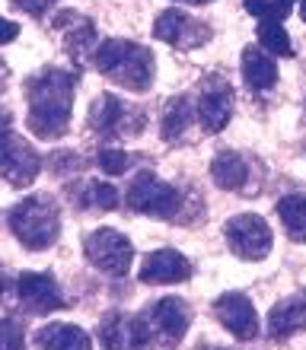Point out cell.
Returning <instances> with one entry per match:
<instances>
[{
	"mask_svg": "<svg viewBox=\"0 0 306 350\" xmlns=\"http://www.w3.org/2000/svg\"><path fill=\"white\" fill-rule=\"evenodd\" d=\"M77 77L58 67H45L26 80V128L42 140H61L71 128Z\"/></svg>",
	"mask_w": 306,
	"mask_h": 350,
	"instance_id": "cell-1",
	"label": "cell"
},
{
	"mask_svg": "<svg viewBox=\"0 0 306 350\" xmlns=\"http://www.w3.org/2000/svg\"><path fill=\"white\" fill-rule=\"evenodd\" d=\"M93 64L99 67L102 77H109L112 83L125 86L131 92H147L153 86V55L138 42L128 38H105L96 45Z\"/></svg>",
	"mask_w": 306,
	"mask_h": 350,
	"instance_id": "cell-2",
	"label": "cell"
},
{
	"mask_svg": "<svg viewBox=\"0 0 306 350\" xmlns=\"http://www.w3.org/2000/svg\"><path fill=\"white\" fill-rule=\"evenodd\" d=\"M10 230L29 252L51 249L61 236V211L48 194H29L10 211Z\"/></svg>",
	"mask_w": 306,
	"mask_h": 350,
	"instance_id": "cell-3",
	"label": "cell"
},
{
	"mask_svg": "<svg viewBox=\"0 0 306 350\" xmlns=\"http://www.w3.org/2000/svg\"><path fill=\"white\" fill-rule=\"evenodd\" d=\"M128 207L147 213V217H157V220H173L182 207V191L157 178L153 172H140L128 188Z\"/></svg>",
	"mask_w": 306,
	"mask_h": 350,
	"instance_id": "cell-4",
	"label": "cell"
},
{
	"mask_svg": "<svg viewBox=\"0 0 306 350\" xmlns=\"http://www.w3.org/2000/svg\"><path fill=\"white\" fill-rule=\"evenodd\" d=\"M223 236L230 242L233 255L242 261H262L271 252V242H275L268 223L259 213H236V217H230L227 226H223Z\"/></svg>",
	"mask_w": 306,
	"mask_h": 350,
	"instance_id": "cell-5",
	"label": "cell"
},
{
	"mask_svg": "<svg viewBox=\"0 0 306 350\" xmlns=\"http://www.w3.org/2000/svg\"><path fill=\"white\" fill-rule=\"evenodd\" d=\"M84 252H86V261L109 277H125L131 267V258H134L128 236H121L118 230H105V226L86 236Z\"/></svg>",
	"mask_w": 306,
	"mask_h": 350,
	"instance_id": "cell-6",
	"label": "cell"
},
{
	"mask_svg": "<svg viewBox=\"0 0 306 350\" xmlns=\"http://www.w3.org/2000/svg\"><path fill=\"white\" fill-rule=\"evenodd\" d=\"M90 128L99 137H128V134L134 137L144 128V115L131 111L118 96L102 92V96H96L93 105H90Z\"/></svg>",
	"mask_w": 306,
	"mask_h": 350,
	"instance_id": "cell-7",
	"label": "cell"
},
{
	"mask_svg": "<svg viewBox=\"0 0 306 350\" xmlns=\"http://www.w3.org/2000/svg\"><path fill=\"white\" fill-rule=\"evenodd\" d=\"M42 157L13 131H0V178H7L13 188H26L38 178Z\"/></svg>",
	"mask_w": 306,
	"mask_h": 350,
	"instance_id": "cell-8",
	"label": "cell"
},
{
	"mask_svg": "<svg viewBox=\"0 0 306 350\" xmlns=\"http://www.w3.org/2000/svg\"><path fill=\"white\" fill-rule=\"evenodd\" d=\"M99 341L105 350H150L153 332H150L147 315H121L109 312L99 322Z\"/></svg>",
	"mask_w": 306,
	"mask_h": 350,
	"instance_id": "cell-9",
	"label": "cell"
},
{
	"mask_svg": "<svg viewBox=\"0 0 306 350\" xmlns=\"http://www.w3.org/2000/svg\"><path fill=\"white\" fill-rule=\"evenodd\" d=\"M195 115L201 121L204 134H220L227 128V121L233 115V86L223 80L220 74L204 77L201 92H198V105Z\"/></svg>",
	"mask_w": 306,
	"mask_h": 350,
	"instance_id": "cell-10",
	"label": "cell"
},
{
	"mask_svg": "<svg viewBox=\"0 0 306 350\" xmlns=\"http://www.w3.org/2000/svg\"><path fill=\"white\" fill-rule=\"evenodd\" d=\"M153 36L166 45L179 48V51H192V48H201L207 38H211V29L204 26L201 19L188 16L186 10L179 7H169L163 10L153 23Z\"/></svg>",
	"mask_w": 306,
	"mask_h": 350,
	"instance_id": "cell-11",
	"label": "cell"
},
{
	"mask_svg": "<svg viewBox=\"0 0 306 350\" xmlns=\"http://www.w3.org/2000/svg\"><path fill=\"white\" fill-rule=\"evenodd\" d=\"M16 293L23 309H29L32 315H48L64 309V293L51 274H38V271H26L16 280Z\"/></svg>",
	"mask_w": 306,
	"mask_h": 350,
	"instance_id": "cell-12",
	"label": "cell"
},
{
	"mask_svg": "<svg viewBox=\"0 0 306 350\" xmlns=\"http://www.w3.org/2000/svg\"><path fill=\"white\" fill-rule=\"evenodd\" d=\"M144 315L150 322L153 341H163V344H179L186 338L188 325H192V309L182 299H176V296H166V299L153 303Z\"/></svg>",
	"mask_w": 306,
	"mask_h": 350,
	"instance_id": "cell-13",
	"label": "cell"
},
{
	"mask_svg": "<svg viewBox=\"0 0 306 350\" xmlns=\"http://www.w3.org/2000/svg\"><path fill=\"white\" fill-rule=\"evenodd\" d=\"M214 315H217V322H220L233 338H240V341H252V338L259 334V312H255V306L249 303V296H242V293L217 296Z\"/></svg>",
	"mask_w": 306,
	"mask_h": 350,
	"instance_id": "cell-14",
	"label": "cell"
},
{
	"mask_svg": "<svg viewBox=\"0 0 306 350\" xmlns=\"http://www.w3.org/2000/svg\"><path fill=\"white\" fill-rule=\"evenodd\" d=\"M192 277V261L173 249L150 252L140 265V280L144 284H186Z\"/></svg>",
	"mask_w": 306,
	"mask_h": 350,
	"instance_id": "cell-15",
	"label": "cell"
},
{
	"mask_svg": "<svg viewBox=\"0 0 306 350\" xmlns=\"http://www.w3.org/2000/svg\"><path fill=\"white\" fill-rule=\"evenodd\" d=\"M55 29H61L67 55L74 57L77 64H84V57L90 55V51H96V45H99V42H96L93 19L80 16V13H74V10H64V13L55 19Z\"/></svg>",
	"mask_w": 306,
	"mask_h": 350,
	"instance_id": "cell-16",
	"label": "cell"
},
{
	"mask_svg": "<svg viewBox=\"0 0 306 350\" xmlns=\"http://www.w3.org/2000/svg\"><path fill=\"white\" fill-rule=\"evenodd\" d=\"M211 178L223 191H252V159L233 153V150H223L211 163Z\"/></svg>",
	"mask_w": 306,
	"mask_h": 350,
	"instance_id": "cell-17",
	"label": "cell"
},
{
	"mask_svg": "<svg viewBox=\"0 0 306 350\" xmlns=\"http://www.w3.org/2000/svg\"><path fill=\"white\" fill-rule=\"evenodd\" d=\"M306 328V293H294L288 299H281L268 315V334L275 341L290 338Z\"/></svg>",
	"mask_w": 306,
	"mask_h": 350,
	"instance_id": "cell-18",
	"label": "cell"
},
{
	"mask_svg": "<svg viewBox=\"0 0 306 350\" xmlns=\"http://www.w3.org/2000/svg\"><path fill=\"white\" fill-rule=\"evenodd\" d=\"M36 347L38 350H93V341H90V334L80 325L51 322L45 328H38Z\"/></svg>",
	"mask_w": 306,
	"mask_h": 350,
	"instance_id": "cell-19",
	"label": "cell"
},
{
	"mask_svg": "<svg viewBox=\"0 0 306 350\" xmlns=\"http://www.w3.org/2000/svg\"><path fill=\"white\" fill-rule=\"evenodd\" d=\"M242 77H246V86L252 92H265L278 83V67L265 48L249 45L242 51Z\"/></svg>",
	"mask_w": 306,
	"mask_h": 350,
	"instance_id": "cell-20",
	"label": "cell"
},
{
	"mask_svg": "<svg viewBox=\"0 0 306 350\" xmlns=\"http://www.w3.org/2000/svg\"><path fill=\"white\" fill-rule=\"evenodd\" d=\"M195 105L186 99V96H176V99L166 102V109H163V118H160V128H163V137L169 144H179V140H186L188 128L195 124Z\"/></svg>",
	"mask_w": 306,
	"mask_h": 350,
	"instance_id": "cell-21",
	"label": "cell"
},
{
	"mask_svg": "<svg viewBox=\"0 0 306 350\" xmlns=\"http://www.w3.org/2000/svg\"><path fill=\"white\" fill-rule=\"evenodd\" d=\"M278 217L294 242H306V194H288L278 201Z\"/></svg>",
	"mask_w": 306,
	"mask_h": 350,
	"instance_id": "cell-22",
	"label": "cell"
},
{
	"mask_svg": "<svg viewBox=\"0 0 306 350\" xmlns=\"http://www.w3.org/2000/svg\"><path fill=\"white\" fill-rule=\"evenodd\" d=\"M281 23H284V19H259V42L268 55L290 57L294 55V45H290L288 29L281 26Z\"/></svg>",
	"mask_w": 306,
	"mask_h": 350,
	"instance_id": "cell-23",
	"label": "cell"
},
{
	"mask_svg": "<svg viewBox=\"0 0 306 350\" xmlns=\"http://www.w3.org/2000/svg\"><path fill=\"white\" fill-rule=\"evenodd\" d=\"M80 204L84 207H96V211H115L118 207V191L105 182H84L80 185Z\"/></svg>",
	"mask_w": 306,
	"mask_h": 350,
	"instance_id": "cell-24",
	"label": "cell"
},
{
	"mask_svg": "<svg viewBox=\"0 0 306 350\" xmlns=\"http://www.w3.org/2000/svg\"><path fill=\"white\" fill-rule=\"evenodd\" d=\"M96 163H99V169L105 175H121V172H128V166L134 159H131V153H121V150H99Z\"/></svg>",
	"mask_w": 306,
	"mask_h": 350,
	"instance_id": "cell-25",
	"label": "cell"
},
{
	"mask_svg": "<svg viewBox=\"0 0 306 350\" xmlns=\"http://www.w3.org/2000/svg\"><path fill=\"white\" fill-rule=\"evenodd\" d=\"M0 350H26V334L13 319H0Z\"/></svg>",
	"mask_w": 306,
	"mask_h": 350,
	"instance_id": "cell-26",
	"label": "cell"
},
{
	"mask_svg": "<svg viewBox=\"0 0 306 350\" xmlns=\"http://www.w3.org/2000/svg\"><path fill=\"white\" fill-rule=\"evenodd\" d=\"M246 10L259 19H284L278 13V7H275V0H246Z\"/></svg>",
	"mask_w": 306,
	"mask_h": 350,
	"instance_id": "cell-27",
	"label": "cell"
},
{
	"mask_svg": "<svg viewBox=\"0 0 306 350\" xmlns=\"http://www.w3.org/2000/svg\"><path fill=\"white\" fill-rule=\"evenodd\" d=\"M19 10H26L29 16H45L48 10L55 7V0H13Z\"/></svg>",
	"mask_w": 306,
	"mask_h": 350,
	"instance_id": "cell-28",
	"label": "cell"
},
{
	"mask_svg": "<svg viewBox=\"0 0 306 350\" xmlns=\"http://www.w3.org/2000/svg\"><path fill=\"white\" fill-rule=\"evenodd\" d=\"M16 36H19V26H16V23H10V19L0 16V45H10V42H13Z\"/></svg>",
	"mask_w": 306,
	"mask_h": 350,
	"instance_id": "cell-29",
	"label": "cell"
},
{
	"mask_svg": "<svg viewBox=\"0 0 306 350\" xmlns=\"http://www.w3.org/2000/svg\"><path fill=\"white\" fill-rule=\"evenodd\" d=\"M294 3H297V0H275V7H278V13H281V16H288V13H290V7H294Z\"/></svg>",
	"mask_w": 306,
	"mask_h": 350,
	"instance_id": "cell-30",
	"label": "cell"
},
{
	"mask_svg": "<svg viewBox=\"0 0 306 350\" xmlns=\"http://www.w3.org/2000/svg\"><path fill=\"white\" fill-rule=\"evenodd\" d=\"M0 131H10V111H0Z\"/></svg>",
	"mask_w": 306,
	"mask_h": 350,
	"instance_id": "cell-31",
	"label": "cell"
},
{
	"mask_svg": "<svg viewBox=\"0 0 306 350\" xmlns=\"http://www.w3.org/2000/svg\"><path fill=\"white\" fill-rule=\"evenodd\" d=\"M179 3H192V7H204V3H214V0H179Z\"/></svg>",
	"mask_w": 306,
	"mask_h": 350,
	"instance_id": "cell-32",
	"label": "cell"
},
{
	"mask_svg": "<svg viewBox=\"0 0 306 350\" xmlns=\"http://www.w3.org/2000/svg\"><path fill=\"white\" fill-rule=\"evenodd\" d=\"M7 293V280H3V274H0V296Z\"/></svg>",
	"mask_w": 306,
	"mask_h": 350,
	"instance_id": "cell-33",
	"label": "cell"
},
{
	"mask_svg": "<svg viewBox=\"0 0 306 350\" xmlns=\"http://www.w3.org/2000/svg\"><path fill=\"white\" fill-rule=\"evenodd\" d=\"M300 16H303V23H306V0H300Z\"/></svg>",
	"mask_w": 306,
	"mask_h": 350,
	"instance_id": "cell-34",
	"label": "cell"
},
{
	"mask_svg": "<svg viewBox=\"0 0 306 350\" xmlns=\"http://www.w3.org/2000/svg\"><path fill=\"white\" fill-rule=\"evenodd\" d=\"M3 74H7V70H3V67H0V90H3V83H7V80H3Z\"/></svg>",
	"mask_w": 306,
	"mask_h": 350,
	"instance_id": "cell-35",
	"label": "cell"
}]
</instances>
